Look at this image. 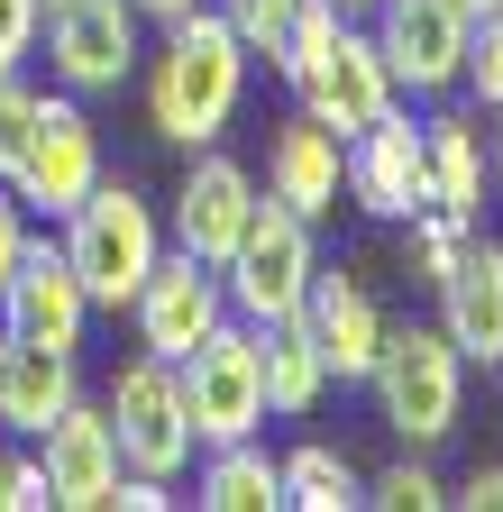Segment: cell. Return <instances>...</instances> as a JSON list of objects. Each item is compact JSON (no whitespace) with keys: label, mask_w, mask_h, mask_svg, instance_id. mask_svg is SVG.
I'll use <instances>...</instances> for the list:
<instances>
[{"label":"cell","mask_w":503,"mask_h":512,"mask_svg":"<svg viewBox=\"0 0 503 512\" xmlns=\"http://www.w3.org/2000/svg\"><path fill=\"white\" fill-rule=\"evenodd\" d=\"M238 92H247V46L229 37V19L211 10V0L165 19V46L147 55V119H156V138L220 147V128L238 119Z\"/></svg>","instance_id":"obj_1"},{"label":"cell","mask_w":503,"mask_h":512,"mask_svg":"<svg viewBox=\"0 0 503 512\" xmlns=\"http://www.w3.org/2000/svg\"><path fill=\"white\" fill-rule=\"evenodd\" d=\"M65 256H74L92 311H129L138 284H147V266L165 256V229H156V211H147V192H138L129 174H119V183L101 174L83 202L65 211Z\"/></svg>","instance_id":"obj_2"},{"label":"cell","mask_w":503,"mask_h":512,"mask_svg":"<svg viewBox=\"0 0 503 512\" xmlns=\"http://www.w3.org/2000/svg\"><path fill=\"white\" fill-rule=\"evenodd\" d=\"M0 183L19 192V211H46V220H65L101 183V128L83 119L74 92H37L28 101V119L10 128V147H0Z\"/></svg>","instance_id":"obj_3"},{"label":"cell","mask_w":503,"mask_h":512,"mask_svg":"<svg viewBox=\"0 0 503 512\" xmlns=\"http://www.w3.org/2000/svg\"><path fill=\"white\" fill-rule=\"evenodd\" d=\"M183 375V412H193V448H229V439H257L266 430V339L257 320H220L211 339H193L174 357Z\"/></svg>","instance_id":"obj_4"},{"label":"cell","mask_w":503,"mask_h":512,"mask_svg":"<svg viewBox=\"0 0 503 512\" xmlns=\"http://www.w3.org/2000/svg\"><path fill=\"white\" fill-rule=\"evenodd\" d=\"M375 384V412H385L412 448H439L458 430V403H467V357L449 348V330H421V320H385V348L366 366Z\"/></svg>","instance_id":"obj_5"},{"label":"cell","mask_w":503,"mask_h":512,"mask_svg":"<svg viewBox=\"0 0 503 512\" xmlns=\"http://www.w3.org/2000/svg\"><path fill=\"white\" fill-rule=\"evenodd\" d=\"M311 275H321V256H311V220L284 211L275 192H257V211H247L238 247L220 256V293H229V311L257 320V330H266V320H293L302 293H311Z\"/></svg>","instance_id":"obj_6"},{"label":"cell","mask_w":503,"mask_h":512,"mask_svg":"<svg viewBox=\"0 0 503 512\" xmlns=\"http://www.w3.org/2000/svg\"><path fill=\"white\" fill-rule=\"evenodd\" d=\"M110 439H119V467H138V476H183L193 467V412H183V375L174 357H129L110 375Z\"/></svg>","instance_id":"obj_7"},{"label":"cell","mask_w":503,"mask_h":512,"mask_svg":"<svg viewBox=\"0 0 503 512\" xmlns=\"http://www.w3.org/2000/svg\"><path fill=\"white\" fill-rule=\"evenodd\" d=\"M46 28V64H55V92H74V101H92V92H119L138 74V10L129 0H55V10L37 19Z\"/></svg>","instance_id":"obj_8"},{"label":"cell","mask_w":503,"mask_h":512,"mask_svg":"<svg viewBox=\"0 0 503 512\" xmlns=\"http://www.w3.org/2000/svg\"><path fill=\"white\" fill-rule=\"evenodd\" d=\"M284 83L302 92V110L321 119L339 147L357 138L366 119H385V110L403 101V92H394V74H385V55H375V37H366V28H348V19L330 28V46H321V55H302Z\"/></svg>","instance_id":"obj_9"},{"label":"cell","mask_w":503,"mask_h":512,"mask_svg":"<svg viewBox=\"0 0 503 512\" xmlns=\"http://www.w3.org/2000/svg\"><path fill=\"white\" fill-rule=\"evenodd\" d=\"M339 192L357 211H375V220H412L430 202V147H421V119L403 101L339 147Z\"/></svg>","instance_id":"obj_10"},{"label":"cell","mask_w":503,"mask_h":512,"mask_svg":"<svg viewBox=\"0 0 503 512\" xmlns=\"http://www.w3.org/2000/svg\"><path fill=\"white\" fill-rule=\"evenodd\" d=\"M366 19H375L366 37L385 55L394 92H421V101L458 92V64H467V10L458 0H375Z\"/></svg>","instance_id":"obj_11"},{"label":"cell","mask_w":503,"mask_h":512,"mask_svg":"<svg viewBox=\"0 0 503 512\" xmlns=\"http://www.w3.org/2000/svg\"><path fill=\"white\" fill-rule=\"evenodd\" d=\"M129 311H138V348H147V357H183L193 339H211L220 320H229V293H220V266L165 247L156 266H147V284H138Z\"/></svg>","instance_id":"obj_12"},{"label":"cell","mask_w":503,"mask_h":512,"mask_svg":"<svg viewBox=\"0 0 503 512\" xmlns=\"http://www.w3.org/2000/svg\"><path fill=\"white\" fill-rule=\"evenodd\" d=\"M83 320H92V293L74 275L65 238H28L19 247V275L0 284V330L10 339H46V348H83Z\"/></svg>","instance_id":"obj_13"},{"label":"cell","mask_w":503,"mask_h":512,"mask_svg":"<svg viewBox=\"0 0 503 512\" xmlns=\"http://www.w3.org/2000/svg\"><path fill=\"white\" fill-rule=\"evenodd\" d=\"M37 448H46V494L65 503V512H101L110 503V485H119V439H110V412H92L83 394L55 412L46 430H37Z\"/></svg>","instance_id":"obj_14"},{"label":"cell","mask_w":503,"mask_h":512,"mask_svg":"<svg viewBox=\"0 0 503 512\" xmlns=\"http://www.w3.org/2000/svg\"><path fill=\"white\" fill-rule=\"evenodd\" d=\"M247 211H257V174H247L238 156H193V174H183V192H174V247L183 256H202V266H220V256L238 247V229H247Z\"/></svg>","instance_id":"obj_15"},{"label":"cell","mask_w":503,"mask_h":512,"mask_svg":"<svg viewBox=\"0 0 503 512\" xmlns=\"http://www.w3.org/2000/svg\"><path fill=\"white\" fill-rule=\"evenodd\" d=\"M439 293V330H449V348L467 366H494L503 357V247L494 238H467L458 266L430 284Z\"/></svg>","instance_id":"obj_16"},{"label":"cell","mask_w":503,"mask_h":512,"mask_svg":"<svg viewBox=\"0 0 503 512\" xmlns=\"http://www.w3.org/2000/svg\"><path fill=\"white\" fill-rule=\"evenodd\" d=\"M302 330L321 339V357H330V375L339 384H366V366H375V348H385V311H375V293L357 284V275H311V293H302Z\"/></svg>","instance_id":"obj_17"},{"label":"cell","mask_w":503,"mask_h":512,"mask_svg":"<svg viewBox=\"0 0 503 512\" xmlns=\"http://www.w3.org/2000/svg\"><path fill=\"white\" fill-rule=\"evenodd\" d=\"M74 394H83L74 348H46V339H10V330H0V430H28L37 439Z\"/></svg>","instance_id":"obj_18"},{"label":"cell","mask_w":503,"mask_h":512,"mask_svg":"<svg viewBox=\"0 0 503 512\" xmlns=\"http://www.w3.org/2000/svg\"><path fill=\"white\" fill-rule=\"evenodd\" d=\"M266 192L284 211H302V220H330L339 211V138L311 110H293L284 128H275V147H266Z\"/></svg>","instance_id":"obj_19"},{"label":"cell","mask_w":503,"mask_h":512,"mask_svg":"<svg viewBox=\"0 0 503 512\" xmlns=\"http://www.w3.org/2000/svg\"><path fill=\"white\" fill-rule=\"evenodd\" d=\"M421 147H430V202L449 220H476L485 211V128L467 110H430Z\"/></svg>","instance_id":"obj_20"},{"label":"cell","mask_w":503,"mask_h":512,"mask_svg":"<svg viewBox=\"0 0 503 512\" xmlns=\"http://www.w3.org/2000/svg\"><path fill=\"white\" fill-rule=\"evenodd\" d=\"M266 412H284V421H302L311 403L330 394V357H321V339L302 330V311L293 320H266Z\"/></svg>","instance_id":"obj_21"},{"label":"cell","mask_w":503,"mask_h":512,"mask_svg":"<svg viewBox=\"0 0 503 512\" xmlns=\"http://www.w3.org/2000/svg\"><path fill=\"white\" fill-rule=\"evenodd\" d=\"M202 512H275L284 503V476H275V458L257 439H229V448H211L202 458V494H193Z\"/></svg>","instance_id":"obj_22"},{"label":"cell","mask_w":503,"mask_h":512,"mask_svg":"<svg viewBox=\"0 0 503 512\" xmlns=\"http://www.w3.org/2000/svg\"><path fill=\"white\" fill-rule=\"evenodd\" d=\"M275 476H284V503H302V512H357L366 503L357 467L339 458V448H321V439H302L293 458H275Z\"/></svg>","instance_id":"obj_23"},{"label":"cell","mask_w":503,"mask_h":512,"mask_svg":"<svg viewBox=\"0 0 503 512\" xmlns=\"http://www.w3.org/2000/svg\"><path fill=\"white\" fill-rule=\"evenodd\" d=\"M403 229H412V266H421V284H439V275L458 266V247L476 238V220H449L439 202H421V211H412Z\"/></svg>","instance_id":"obj_24"},{"label":"cell","mask_w":503,"mask_h":512,"mask_svg":"<svg viewBox=\"0 0 503 512\" xmlns=\"http://www.w3.org/2000/svg\"><path fill=\"white\" fill-rule=\"evenodd\" d=\"M211 10L229 19V37H238L247 55H284V28H293L302 0H211Z\"/></svg>","instance_id":"obj_25"},{"label":"cell","mask_w":503,"mask_h":512,"mask_svg":"<svg viewBox=\"0 0 503 512\" xmlns=\"http://www.w3.org/2000/svg\"><path fill=\"white\" fill-rule=\"evenodd\" d=\"M458 83H467L485 110H503V10L467 19V64H458Z\"/></svg>","instance_id":"obj_26"},{"label":"cell","mask_w":503,"mask_h":512,"mask_svg":"<svg viewBox=\"0 0 503 512\" xmlns=\"http://www.w3.org/2000/svg\"><path fill=\"white\" fill-rule=\"evenodd\" d=\"M366 503H385V512H439L449 494H439V476H430L421 458H403V467H385V476L366 485Z\"/></svg>","instance_id":"obj_27"},{"label":"cell","mask_w":503,"mask_h":512,"mask_svg":"<svg viewBox=\"0 0 503 512\" xmlns=\"http://www.w3.org/2000/svg\"><path fill=\"white\" fill-rule=\"evenodd\" d=\"M37 19H46V0H0V74H19V64H28Z\"/></svg>","instance_id":"obj_28"},{"label":"cell","mask_w":503,"mask_h":512,"mask_svg":"<svg viewBox=\"0 0 503 512\" xmlns=\"http://www.w3.org/2000/svg\"><path fill=\"white\" fill-rule=\"evenodd\" d=\"M19 247H28V211H19V192L0 183V284L19 275Z\"/></svg>","instance_id":"obj_29"},{"label":"cell","mask_w":503,"mask_h":512,"mask_svg":"<svg viewBox=\"0 0 503 512\" xmlns=\"http://www.w3.org/2000/svg\"><path fill=\"white\" fill-rule=\"evenodd\" d=\"M46 467H10V485H0V512H46Z\"/></svg>","instance_id":"obj_30"},{"label":"cell","mask_w":503,"mask_h":512,"mask_svg":"<svg viewBox=\"0 0 503 512\" xmlns=\"http://www.w3.org/2000/svg\"><path fill=\"white\" fill-rule=\"evenodd\" d=\"M449 503H467V512H503V467H476V476H467Z\"/></svg>","instance_id":"obj_31"},{"label":"cell","mask_w":503,"mask_h":512,"mask_svg":"<svg viewBox=\"0 0 503 512\" xmlns=\"http://www.w3.org/2000/svg\"><path fill=\"white\" fill-rule=\"evenodd\" d=\"M129 10H138V19H156V28H165V19H183V10H202V0H129Z\"/></svg>","instance_id":"obj_32"},{"label":"cell","mask_w":503,"mask_h":512,"mask_svg":"<svg viewBox=\"0 0 503 512\" xmlns=\"http://www.w3.org/2000/svg\"><path fill=\"white\" fill-rule=\"evenodd\" d=\"M485 174L503 183V110H494V147H485Z\"/></svg>","instance_id":"obj_33"},{"label":"cell","mask_w":503,"mask_h":512,"mask_svg":"<svg viewBox=\"0 0 503 512\" xmlns=\"http://www.w3.org/2000/svg\"><path fill=\"white\" fill-rule=\"evenodd\" d=\"M330 10H339V19H366V10H375V0H330Z\"/></svg>","instance_id":"obj_34"},{"label":"cell","mask_w":503,"mask_h":512,"mask_svg":"<svg viewBox=\"0 0 503 512\" xmlns=\"http://www.w3.org/2000/svg\"><path fill=\"white\" fill-rule=\"evenodd\" d=\"M458 10H467V19H485V10H503V0H458Z\"/></svg>","instance_id":"obj_35"},{"label":"cell","mask_w":503,"mask_h":512,"mask_svg":"<svg viewBox=\"0 0 503 512\" xmlns=\"http://www.w3.org/2000/svg\"><path fill=\"white\" fill-rule=\"evenodd\" d=\"M0 485H10V458H0Z\"/></svg>","instance_id":"obj_36"},{"label":"cell","mask_w":503,"mask_h":512,"mask_svg":"<svg viewBox=\"0 0 503 512\" xmlns=\"http://www.w3.org/2000/svg\"><path fill=\"white\" fill-rule=\"evenodd\" d=\"M46 10H55V0H46Z\"/></svg>","instance_id":"obj_37"},{"label":"cell","mask_w":503,"mask_h":512,"mask_svg":"<svg viewBox=\"0 0 503 512\" xmlns=\"http://www.w3.org/2000/svg\"><path fill=\"white\" fill-rule=\"evenodd\" d=\"M494 366H503V357H494Z\"/></svg>","instance_id":"obj_38"}]
</instances>
